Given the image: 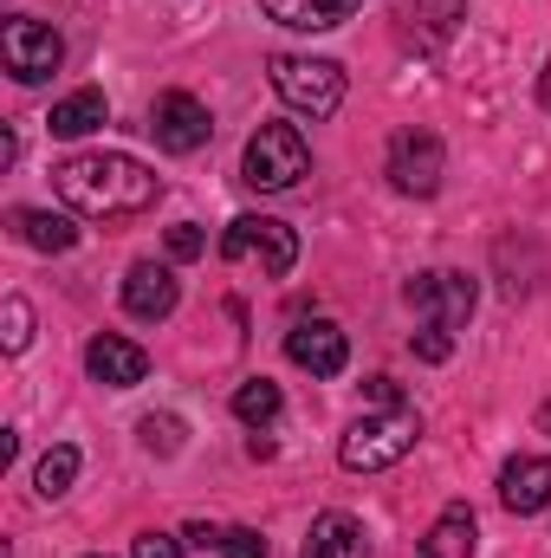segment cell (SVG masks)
<instances>
[{
  "instance_id": "6da1fadb",
  "label": "cell",
  "mask_w": 551,
  "mask_h": 558,
  "mask_svg": "<svg viewBox=\"0 0 551 558\" xmlns=\"http://www.w3.org/2000/svg\"><path fill=\"white\" fill-rule=\"evenodd\" d=\"M52 189L72 215H91V221H131L143 208H156L162 195V175L143 169L137 156H118V149H85V156H65L52 169Z\"/></svg>"
},
{
  "instance_id": "7a4b0ae2",
  "label": "cell",
  "mask_w": 551,
  "mask_h": 558,
  "mask_svg": "<svg viewBox=\"0 0 551 558\" xmlns=\"http://www.w3.org/2000/svg\"><path fill=\"white\" fill-rule=\"evenodd\" d=\"M415 441H421V416H415V403H377L370 416H357L351 428H344L338 461H344L351 474H377V468H396Z\"/></svg>"
},
{
  "instance_id": "3957f363",
  "label": "cell",
  "mask_w": 551,
  "mask_h": 558,
  "mask_svg": "<svg viewBox=\"0 0 551 558\" xmlns=\"http://www.w3.org/2000/svg\"><path fill=\"white\" fill-rule=\"evenodd\" d=\"M311 169V143L298 124H260L254 137H247V156H241V182L247 189H298V175Z\"/></svg>"
},
{
  "instance_id": "277c9868",
  "label": "cell",
  "mask_w": 551,
  "mask_h": 558,
  "mask_svg": "<svg viewBox=\"0 0 551 558\" xmlns=\"http://www.w3.org/2000/svg\"><path fill=\"white\" fill-rule=\"evenodd\" d=\"M273 92L298 111V118H331L344 105V65L331 59H298V52H279L273 59Z\"/></svg>"
},
{
  "instance_id": "5b68a950",
  "label": "cell",
  "mask_w": 551,
  "mask_h": 558,
  "mask_svg": "<svg viewBox=\"0 0 551 558\" xmlns=\"http://www.w3.org/2000/svg\"><path fill=\"white\" fill-rule=\"evenodd\" d=\"M221 260H260V274L267 279H285L298 267V228H285L273 215H241V221H228V234H221Z\"/></svg>"
},
{
  "instance_id": "8992f818",
  "label": "cell",
  "mask_w": 551,
  "mask_h": 558,
  "mask_svg": "<svg viewBox=\"0 0 551 558\" xmlns=\"http://www.w3.org/2000/svg\"><path fill=\"white\" fill-rule=\"evenodd\" d=\"M383 175H390L396 195H415V202H421V195L441 189V175H448V149H441L434 131L409 124V131H396L390 149H383Z\"/></svg>"
},
{
  "instance_id": "52a82bcc",
  "label": "cell",
  "mask_w": 551,
  "mask_h": 558,
  "mask_svg": "<svg viewBox=\"0 0 551 558\" xmlns=\"http://www.w3.org/2000/svg\"><path fill=\"white\" fill-rule=\"evenodd\" d=\"M0 59H7V72H13L20 85H46V78L65 65V39H59L46 20L13 13V20L0 26Z\"/></svg>"
},
{
  "instance_id": "ba28073f",
  "label": "cell",
  "mask_w": 551,
  "mask_h": 558,
  "mask_svg": "<svg viewBox=\"0 0 551 558\" xmlns=\"http://www.w3.org/2000/svg\"><path fill=\"white\" fill-rule=\"evenodd\" d=\"M409 305L421 325H441V331H461L467 318H474V305H480V286L467 274H454V267H441V274H421L409 279Z\"/></svg>"
},
{
  "instance_id": "9c48e42d",
  "label": "cell",
  "mask_w": 551,
  "mask_h": 558,
  "mask_svg": "<svg viewBox=\"0 0 551 558\" xmlns=\"http://www.w3.org/2000/svg\"><path fill=\"white\" fill-rule=\"evenodd\" d=\"M149 137L162 143L169 156H195V149H208V137H215V118H208V105L195 92H162L149 105Z\"/></svg>"
},
{
  "instance_id": "30bf717a",
  "label": "cell",
  "mask_w": 551,
  "mask_h": 558,
  "mask_svg": "<svg viewBox=\"0 0 551 558\" xmlns=\"http://www.w3.org/2000/svg\"><path fill=\"white\" fill-rule=\"evenodd\" d=\"M285 357H292L298 371H311V377H344L351 338H344L331 318H298V325L285 331Z\"/></svg>"
},
{
  "instance_id": "8fae6325",
  "label": "cell",
  "mask_w": 551,
  "mask_h": 558,
  "mask_svg": "<svg viewBox=\"0 0 551 558\" xmlns=\"http://www.w3.org/2000/svg\"><path fill=\"white\" fill-rule=\"evenodd\" d=\"M461 20H467V0H396V39L409 52H441Z\"/></svg>"
},
{
  "instance_id": "7c38bea8",
  "label": "cell",
  "mask_w": 551,
  "mask_h": 558,
  "mask_svg": "<svg viewBox=\"0 0 551 558\" xmlns=\"http://www.w3.org/2000/svg\"><path fill=\"white\" fill-rule=\"evenodd\" d=\"M85 371H91L105 390H137L143 377H149V351L131 344V338H118V331H98V338L85 344Z\"/></svg>"
},
{
  "instance_id": "4fadbf2b",
  "label": "cell",
  "mask_w": 551,
  "mask_h": 558,
  "mask_svg": "<svg viewBox=\"0 0 551 558\" xmlns=\"http://www.w3.org/2000/svg\"><path fill=\"white\" fill-rule=\"evenodd\" d=\"M175 299H182V279H175V267L137 260V267L124 274V312H131V318H143V325H162V318L175 312Z\"/></svg>"
},
{
  "instance_id": "5bb4252c",
  "label": "cell",
  "mask_w": 551,
  "mask_h": 558,
  "mask_svg": "<svg viewBox=\"0 0 551 558\" xmlns=\"http://www.w3.org/2000/svg\"><path fill=\"white\" fill-rule=\"evenodd\" d=\"M500 507L506 513H546L551 507V454H513L500 468Z\"/></svg>"
},
{
  "instance_id": "9a60e30c",
  "label": "cell",
  "mask_w": 551,
  "mask_h": 558,
  "mask_svg": "<svg viewBox=\"0 0 551 558\" xmlns=\"http://www.w3.org/2000/svg\"><path fill=\"white\" fill-rule=\"evenodd\" d=\"M474 539H480V520H474V507H467V500H448V507L434 513V526L421 533L415 558H474Z\"/></svg>"
},
{
  "instance_id": "2e32d148",
  "label": "cell",
  "mask_w": 551,
  "mask_h": 558,
  "mask_svg": "<svg viewBox=\"0 0 551 558\" xmlns=\"http://www.w3.org/2000/svg\"><path fill=\"white\" fill-rule=\"evenodd\" d=\"M364 0H260V13L273 26H292V33H331L357 13Z\"/></svg>"
},
{
  "instance_id": "e0dca14e",
  "label": "cell",
  "mask_w": 551,
  "mask_h": 558,
  "mask_svg": "<svg viewBox=\"0 0 551 558\" xmlns=\"http://www.w3.org/2000/svg\"><path fill=\"white\" fill-rule=\"evenodd\" d=\"M298 558H370V533L351 520V513H318Z\"/></svg>"
},
{
  "instance_id": "ac0fdd59",
  "label": "cell",
  "mask_w": 551,
  "mask_h": 558,
  "mask_svg": "<svg viewBox=\"0 0 551 558\" xmlns=\"http://www.w3.org/2000/svg\"><path fill=\"white\" fill-rule=\"evenodd\" d=\"M7 221H13V234H20L33 254H72V247H78V221H72V215H52V208H13Z\"/></svg>"
},
{
  "instance_id": "d6986e66",
  "label": "cell",
  "mask_w": 551,
  "mask_h": 558,
  "mask_svg": "<svg viewBox=\"0 0 551 558\" xmlns=\"http://www.w3.org/2000/svg\"><path fill=\"white\" fill-rule=\"evenodd\" d=\"M46 124H52V137H91L98 124H111V105H105V92H98V85H85V92L59 98Z\"/></svg>"
},
{
  "instance_id": "ffe728a7",
  "label": "cell",
  "mask_w": 551,
  "mask_h": 558,
  "mask_svg": "<svg viewBox=\"0 0 551 558\" xmlns=\"http://www.w3.org/2000/svg\"><path fill=\"white\" fill-rule=\"evenodd\" d=\"M279 410H285V397H279L273 377H247V384L234 390V416L247 422V428H267V422H279Z\"/></svg>"
},
{
  "instance_id": "44dd1931",
  "label": "cell",
  "mask_w": 551,
  "mask_h": 558,
  "mask_svg": "<svg viewBox=\"0 0 551 558\" xmlns=\"http://www.w3.org/2000/svg\"><path fill=\"white\" fill-rule=\"evenodd\" d=\"M72 481H78V448H72V441L46 448V454H39V468H33V487H39V500H59Z\"/></svg>"
},
{
  "instance_id": "7402d4cb",
  "label": "cell",
  "mask_w": 551,
  "mask_h": 558,
  "mask_svg": "<svg viewBox=\"0 0 551 558\" xmlns=\"http://www.w3.org/2000/svg\"><path fill=\"white\" fill-rule=\"evenodd\" d=\"M143 448H149V454H175V448H182V422L175 416H143Z\"/></svg>"
},
{
  "instance_id": "603a6c76",
  "label": "cell",
  "mask_w": 551,
  "mask_h": 558,
  "mask_svg": "<svg viewBox=\"0 0 551 558\" xmlns=\"http://www.w3.org/2000/svg\"><path fill=\"white\" fill-rule=\"evenodd\" d=\"M26 344H33V305H26V299L13 292V299H7V351L20 357Z\"/></svg>"
},
{
  "instance_id": "cb8c5ba5",
  "label": "cell",
  "mask_w": 551,
  "mask_h": 558,
  "mask_svg": "<svg viewBox=\"0 0 551 558\" xmlns=\"http://www.w3.org/2000/svg\"><path fill=\"white\" fill-rule=\"evenodd\" d=\"M201 254H208V234L195 221H175L169 228V260H201Z\"/></svg>"
},
{
  "instance_id": "d4e9b609",
  "label": "cell",
  "mask_w": 551,
  "mask_h": 558,
  "mask_svg": "<svg viewBox=\"0 0 551 558\" xmlns=\"http://www.w3.org/2000/svg\"><path fill=\"white\" fill-rule=\"evenodd\" d=\"M415 357H421V364H448V357H454V331L421 325V331H415Z\"/></svg>"
},
{
  "instance_id": "484cf974",
  "label": "cell",
  "mask_w": 551,
  "mask_h": 558,
  "mask_svg": "<svg viewBox=\"0 0 551 558\" xmlns=\"http://www.w3.org/2000/svg\"><path fill=\"white\" fill-rule=\"evenodd\" d=\"M221 558H267V539L254 526H228L221 533Z\"/></svg>"
},
{
  "instance_id": "4316f807",
  "label": "cell",
  "mask_w": 551,
  "mask_h": 558,
  "mask_svg": "<svg viewBox=\"0 0 551 558\" xmlns=\"http://www.w3.org/2000/svg\"><path fill=\"white\" fill-rule=\"evenodd\" d=\"M131 558H182V539L175 533H137L131 539Z\"/></svg>"
},
{
  "instance_id": "83f0119b",
  "label": "cell",
  "mask_w": 551,
  "mask_h": 558,
  "mask_svg": "<svg viewBox=\"0 0 551 558\" xmlns=\"http://www.w3.org/2000/svg\"><path fill=\"white\" fill-rule=\"evenodd\" d=\"M364 390H370V403H403V390H396V377H370Z\"/></svg>"
},
{
  "instance_id": "f1b7e54d",
  "label": "cell",
  "mask_w": 551,
  "mask_h": 558,
  "mask_svg": "<svg viewBox=\"0 0 551 558\" xmlns=\"http://www.w3.org/2000/svg\"><path fill=\"white\" fill-rule=\"evenodd\" d=\"M221 533H228V526H188V546H201V553L215 546V553H221Z\"/></svg>"
},
{
  "instance_id": "f546056e",
  "label": "cell",
  "mask_w": 551,
  "mask_h": 558,
  "mask_svg": "<svg viewBox=\"0 0 551 558\" xmlns=\"http://www.w3.org/2000/svg\"><path fill=\"white\" fill-rule=\"evenodd\" d=\"M539 105H546V111H551V65H546V72H539Z\"/></svg>"
},
{
  "instance_id": "4dcf8cb0",
  "label": "cell",
  "mask_w": 551,
  "mask_h": 558,
  "mask_svg": "<svg viewBox=\"0 0 551 558\" xmlns=\"http://www.w3.org/2000/svg\"><path fill=\"white\" fill-rule=\"evenodd\" d=\"M539 428H551V403H546V410H539Z\"/></svg>"
}]
</instances>
